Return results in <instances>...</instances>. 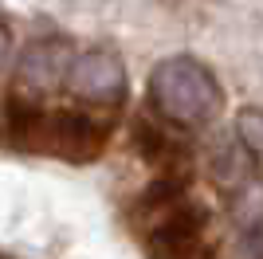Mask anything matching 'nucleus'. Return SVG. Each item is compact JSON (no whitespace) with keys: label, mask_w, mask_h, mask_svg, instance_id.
<instances>
[{"label":"nucleus","mask_w":263,"mask_h":259,"mask_svg":"<svg viewBox=\"0 0 263 259\" xmlns=\"http://www.w3.org/2000/svg\"><path fill=\"white\" fill-rule=\"evenodd\" d=\"M149 98H154L157 114L165 122L197 126V122H204L216 110L220 90H216V79L209 75V67H200L189 55H173V59H161L154 67Z\"/></svg>","instance_id":"nucleus-1"},{"label":"nucleus","mask_w":263,"mask_h":259,"mask_svg":"<svg viewBox=\"0 0 263 259\" xmlns=\"http://www.w3.org/2000/svg\"><path fill=\"white\" fill-rule=\"evenodd\" d=\"M71 95H79L83 102H95V106H118L126 98V71H122V59L114 51H87L75 55V67L67 75Z\"/></svg>","instance_id":"nucleus-2"},{"label":"nucleus","mask_w":263,"mask_h":259,"mask_svg":"<svg viewBox=\"0 0 263 259\" xmlns=\"http://www.w3.org/2000/svg\"><path fill=\"white\" fill-rule=\"evenodd\" d=\"M44 150H51L55 157H67V161H95L106 150V126L83 110H55V114H47Z\"/></svg>","instance_id":"nucleus-3"},{"label":"nucleus","mask_w":263,"mask_h":259,"mask_svg":"<svg viewBox=\"0 0 263 259\" xmlns=\"http://www.w3.org/2000/svg\"><path fill=\"white\" fill-rule=\"evenodd\" d=\"M71 67H75V47H71L63 35H44V40L28 43L20 51L16 83H20L24 90L44 95V90H55V86L67 83Z\"/></svg>","instance_id":"nucleus-4"},{"label":"nucleus","mask_w":263,"mask_h":259,"mask_svg":"<svg viewBox=\"0 0 263 259\" xmlns=\"http://www.w3.org/2000/svg\"><path fill=\"white\" fill-rule=\"evenodd\" d=\"M204 224H209L204 205H197V200H181L169 216H161L154 228H145L149 259H169L173 251L200 244V239H204Z\"/></svg>","instance_id":"nucleus-5"},{"label":"nucleus","mask_w":263,"mask_h":259,"mask_svg":"<svg viewBox=\"0 0 263 259\" xmlns=\"http://www.w3.org/2000/svg\"><path fill=\"white\" fill-rule=\"evenodd\" d=\"M181 200H189L185 196V177H173V173H165V177H157V181H149L138 193V200L130 205V216L138 220V224L154 228L161 216H169Z\"/></svg>","instance_id":"nucleus-6"},{"label":"nucleus","mask_w":263,"mask_h":259,"mask_svg":"<svg viewBox=\"0 0 263 259\" xmlns=\"http://www.w3.org/2000/svg\"><path fill=\"white\" fill-rule=\"evenodd\" d=\"M4 126H8V138L16 145H28V150H44V134H47V110L28 95H12L8 106H4Z\"/></svg>","instance_id":"nucleus-7"},{"label":"nucleus","mask_w":263,"mask_h":259,"mask_svg":"<svg viewBox=\"0 0 263 259\" xmlns=\"http://www.w3.org/2000/svg\"><path fill=\"white\" fill-rule=\"evenodd\" d=\"M212 177H216L220 189H228V193H236V189H248L252 184V153L243 150L236 138L220 141L216 150H212Z\"/></svg>","instance_id":"nucleus-8"},{"label":"nucleus","mask_w":263,"mask_h":259,"mask_svg":"<svg viewBox=\"0 0 263 259\" xmlns=\"http://www.w3.org/2000/svg\"><path fill=\"white\" fill-rule=\"evenodd\" d=\"M134 150H138V157L149 161V165H165V161H173V157H181V150L173 145V138H169L154 118L134 122Z\"/></svg>","instance_id":"nucleus-9"},{"label":"nucleus","mask_w":263,"mask_h":259,"mask_svg":"<svg viewBox=\"0 0 263 259\" xmlns=\"http://www.w3.org/2000/svg\"><path fill=\"white\" fill-rule=\"evenodd\" d=\"M236 141L252 157H263V110H255V106L240 110V118H236Z\"/></svg>","instance_id":"nucleus-10"},{"label":"nucleus","mask_w":263,"mask_h":259,"mask_svg":"<svg viewBox=\"0 0 263 259\" xmlns=\"http://www.w3.org/2000/svg\"><path fill=\"white\" fill-rule=\"evenodd\" d=\"M248 220V224H263V184H248L240 193V205H236V220Z\"/></svg>","instance_id":"nucleus-11"},{"label":"nucleus","mask_w":263,"mask_h":259,"mask_svg":"<svg viewBox=\"0 0 263 259\" xmlns=\"http://www.w3.org/2000/svg\"><path fill=\"white\" fill-rule=\"evenodd\" d=\"M169 259H216V251H212V244H209V239H200V244H193V248L173 251Z\"/></svg>","instance_id":"nucleus-12"},{"label":"nucleus","mask_w":263,"mask_h":259,"mask_svg":"<svg viewBox=\"0 0 263 259\" xmlns=\"http://www.w3.org/2000/svg\"><path fill=\"white\" fill-rule=\"evenodd\" d=\"M248 255L252 259H263V224H255L248 232Z\"/></svg>","instance_id":"nucleus-13"},{"label":"nucleus","mask_w":263,"mask_h":259,"mask_svg":"<svg viewBox=\"0 0 263 259\" xmlns=\"http://www.w3.org/2000/svg\"><path fill=\"white\" fill-rule=\"evenodd\" d=\"M8 51H12V32H8V24L0 20V67L8 63Z\"/></svg>","instance_id":"nucleus-14"}]
</instances>
